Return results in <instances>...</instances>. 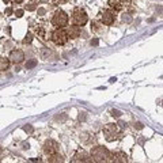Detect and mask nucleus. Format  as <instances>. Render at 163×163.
I'll list each match as a JSON object with an SVG mask.
<instances>
[{
	"mask_svg": "<svg viewBox=\"0 0 163 163\" xmlns=\"http://www.w3.org/2000/svg\"><path fill=\"white\" fill-rule=\"evenodd\" d=\"M53 25L54 26H59V27H64V26H67V23H68V16H67V14L64 12V11H61V10H59V11H56L54 12V16H53Z\"/></svg>",
	"mask_w": 163,
	"mask_h": 163,
	"instance_id": "3",
	"label": "nucleus"
},
{
	"mask_svg": "<svg viewBox=\"0 0 163 163\" xmlns=\"http://www.w3.org/2000/svg\"><path fill=\"white\" fill-rule=\"evenodd\" d=\"M31 41H33V36L30 33H27L26 37H25V40H23V42H25V44H30Z\"/></svg>",
	"mask_w": 163,
	"mask_h": 163,
	"instance_id": "16",
	"label": "nucleus"
},
{
	"mask_svg": "<svg viewBox=\"0 0 163 163\" xmlns=\"http://www.w3.org/2000/svg\"><path fill=\"white\" fill-rule=\"evenodd\" d=\"M52 41L56 45H64V44L68 41V34L65 30L63 29H57L54 30L53 34H52Z\"/></svg>",
	"mask_w": 163,
	"mask_h": 163,
	"instance_id": "2",
	"label": "nucleus"
},
{
	"mask_svg": "<svg viewBox=\"0 0 163 163\" xmlns=\"http://www.w3.org/2000/svg\"><path fill=\"white\" fill-rule=\"evenodd\" d=\"M109 6L111 7V8H115V10H120L121 8V4L118 0H109Z\"/></svg>",
	"mask_w": 163,
	"mask_h": 163,
	"instance_id": "13",
	"label": "nucleus"
},
{
	"mask_svg": "<svg viewBox=\"0 0 163 163\" xmlns=\"http://www.w3.org/2000/svg\"><path fill=\"white\" fill-rule=\"evenodd\" d=\"M10 65V60L7 59H0V71H6Z\"/></svg>",
	"mask_w": 163,
	"mask_h": 163,
	"instance_id": "12",
	"label": "nucleus"
},
{
	"mask_svg": "<svg viewBox=\"0 0 163 163\" xmlns=\"http://www.w3.org/2000/svg\"><path fill=\"white\" fill-rule=\"evenodd\" d=\"M44 151H45L46 155H54L57 154V151H59V144H57L54 140H46L45 145H44Z\"/></svg>",
	"mask_w": 163,
	"mask_h": 163,
	"instance_id": "6",
	"label": "nucleus"
},
{
	"mask_svg": "<svg viewBox=\"0 0 163 163\" xmlns=\"http://www.w3.org/2000/svg\"><path fill=\"white\" fill-rule=\"evenodd\" d=\"M52 158H49V162H63V159H61V156H57L56 154L54 155H50Z\"/></svg>",
	"mask_w": 163,
	"mask_h": 163,
	"instance_id": "14",
	"label": "nucleus"
},
{
	"mask_svg": "<svg viewBox=\"0 0 163 163\" xmlns=\"http://www.w3.org/2000/svg\"><path fill=\"white\" fill-rule=\"evenodd\" d=\"M91 159H88V156L86 152H79V154L75 155V159L73 162H90Z\"/></svg>",
	"mask_w": 163,
	"mask_h": 163,
	"instance_id": "11",
	"label": "nucleus"
},
{
	"mask_svg": "<svg viewBox=\"0 0 163 163\" xmlns=\"http://www.w3.org/2000/svg\"><path fill=\"white\" fill-rule=\"evenodd\" d=\"M73 22L76 23V26H83L87 23V14L82 8H76L73 11Z\"/></svg>",
	"mask_w": 163,
	"mask_h": 163,
	"instance_id": "4",
	"label": "nucleus"
},
{
	"mask_svg": "<svg viewBox=\"0 0 163 163\" xmlns=\"http://www.w3.org/2000/svg\"><path fill=\"white\" fill-rule=\"evenodd\" d=\"M23 129H25L26 132H33V128H31V127H25Z\"/></svg>",
	"mask_w": 163,
	"mask_h": 163,
	"instance_id": "21",
	"label": "nucleus"
},
{
	"mask_svg": "<svg viewBox=\"0 0 163 163\" xmlns=\"http://www.w3.org/2000/svg\"><path fill=\"white\" fill-rule=\"evenodd\" d=\"M91 44H93V45H97L98 41H97V40H94V41H91Z\"/></svg>",
	"mask_w": 163,
	"mask_h": 163,
	"instance_id": "24",
	"label": "nucleus"
},
{
	"mask_svg": "<svg viewBox=\"0 0 163 163\" xmlns=\"http://www.w3.org/2000/svg\"><path fill=\"white\" fill-rule=\"evenodd\" d=\"M111 161H114V162H127L128 158H127V155H125L124 152H115V154H113Z\"/></svg>",
	"mask_w": 163,
	"mask_h": 163,
	"instance_id": "10",
	"label": "nucleus"
},
{
	"mask_svg": "<svg viewBox=\"0 0 163 163\" xmlns=\"http://www.w3.org/2000/svg\"><path fill=\"white\" fill-rule=\"evenodd\" d=\"M103 133L106 136V140L111 141L115 139V135H117V125L115 124H107L106 127L103 128Z\"/></svg>",
	"mask_w": 163,
	"mask_h": 163,
	"instance_id": "5",
	"label": "nucleus"
},
{
	"mask_svg": "<svg viewBox=\"0 0 163 163\" xmlns=\"http://www.w3.org/2000/svg\"><path fill=\"white\" fill-rule=\"evenodd\" d=\"M15 15H16V16H18V18H19V16H22V15H23V11H22V10H18V11L15 12Z\"/></svg>",
	"mask_w": 163,
	"mask_h": 163,
	"instance_id": "20",
	"label": "nucleus"
},
{
	"mask_svg": "<svg viewBox=\"0 0 163 163\" xmlns=\"http://www.w3.org/2000/svg\"><path fill=\"white\" fill-rule=\"evenodd\" d=\"M122 20H124V22H131V16H129L128 14H124V15H122Z\"/></svg>",
	"mask_w": 163,
	"mask_h": 163,
	"instance_id": "17",
	"label": "nucleus"
},
{
	"mask_svg": "<svg viewBox=\"0 0 163 163\" xmlns=\"http://www.w3.org/2000/svg\"><path fill=\"white\" fill-rule=\"evenodd\" d=\"M4 2H6V3H8V2H10V0H4Z\"/></svg>",
	"mask_w": 163,
	"mask_h": 163,
	"instance_id": "26",
	"label": "nucleus"
},
{
	"mask_svg": "<svg viewBox=\"0 0 163 163\" xmlns=\"http://www.w3.org/2000/svg\"><path fill=\"white\" fill-rule=\"evenodd\" d=\"M91 156H93V161L94 162H107L110 161V152L107 151L106 148L101 147V145H98V147H94L93 151H91Z\"/></svg>",
	"mask_w": 163,
	"mask_h": 163,
	"instance_id": "1",
	"label": "nucleus"
},
{
	"mask_svg": "<svg viewBox=\"0 0 163 163\" xmlns=\"http://www.w3.org/2000/svg\"><path fill=\"white\" fill-rule=\"evenodd\" d=\"M38 12H40V15H42V14H45V10H42V8H41Z\"/></svg>",
	"mask_w": 163,
	"mask_h": 163,
	"instance_id": "23",
	"label": "nucleus"
},
{
	"mask_svg": "<svg viewBox=\"0 0 163 163\" xmlns=\"http://www.w3.org/2000/svg\"><path fill=\"white\" fill-rule=\"evenodd\" d=\"M6 12H7V14H8V15H10V14L12 12V10H11V8H7V10H6Z\"/></svg>",
	"mask_w": 163,
	"mask_h": 163,
	"instance_id": "22",
	"label": "nucleus"
},
{
	"mask_svg": "<svg viewBox=\"0 0 163 163\" xmlns=\"http://www.w3.org/2000/svg\"><path fill=\"white\" fill-rule=\"evenodd\" d=\"M114 22V14L111 11H105L103 15H102V23L103 25H111Z\"/></svg>",
	"mask_w": 163,
	"mask_h": 163,
	"instance_id": "8",
	"label": "nucleus"
},
{
	"mask_svg": "<svg viewBox=\"0 0 163 163\" xmlns=\"http://www.w3.org/2000/svg\"><path fill=\"white\" fill-rule=\"evenodd\" d=\"M111 115H114V117H120L121 113L118 110H113V111H111Z\"/></svg>",
	"mask_w": 163,
	"mask_h": 163,
	"instance_id": "18",
	"label": "nucleus"
},
{
	"mask_svg": "<svg viewBox=\"0 0 163 163\" xmlns=\"http://www.w3.org/2000/svg\"><path fill=\"white\" fill-rule=\"evenodd\" d=\"M14 2H15V3H22L23 0H14Z\"/></svg>",
	"mask_w": 163,
	"mask_h": 163,
	"instance_id": "25",
	"label": "nucleus"
},
{
	"mask_svg": "<svg viewBox=\"0 0 163 163\" xmlns=\"http://www.w3.org/2000/svg\"><path fill=\"white\" fill-rule=\"evenodd\" d=\"M10 61H12V63H15V64H19V63H22L23 60H25V53L22 52L20 49H14L11 53H10Z\"/></svg>",
	"mask_w": 163,
	"mask_h": 163,
	"instance_id": "7",
	"label": "nucleus"
},
{
	"mask_svg": "<svg viewBox=\"0 0 163 163\" xmlns=\"http://www.w3.org/2000/svg\"><path fill=\"white\" fill-rule=\"evenodd\" d=\"M37 65V60H30V61H27L26 63V68L29 69V68H33V67H36Z\"/></svg>",
	"mask_w": 163,
	"mask_h": 163,
	"instance_id": "15",
	"label": "nucleus"
},
{
	"mask_svg": "<svg viewBox=\"0 0 163 163\" xmlns=\"http://www.w3.org/2000/svg\"><path fill=\"white\" fill-rule=\"evenodd\" d=\"M68 36L71 37V38H77V37L80 36V29L77 26H72V27H69L68 29Z\"/></svg>",
	"mask_w": 163,
	"mask_h": 163,
	"instance_id": "9",
	"label": "nucleus"
},
{
	"mask_svg": "<svg viewBox=\"0 0 163 163\" xmlns=\"http://www.w3.org/2000/svg\"><path fill=\"white\" fill-rule=\"evenodd\" d=\"M27 10H29V11H34V10H36V4H29Z\"/></svg>",
	"mask_w": 163,
	"mask_h": 163,
	"instance_id": "19",
	"label": "nucleus"
}]
</instances>
